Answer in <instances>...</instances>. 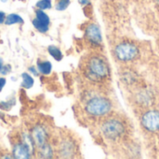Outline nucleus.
<instances>
[{"label":"nucleus","instance_id":"obj_1","mask_svg":"<svg viewBox=\"0 0 159 159\" xmlns=\"http://www.w3.org/2000/svg\"><path fill=\"white\" fill-rule=\"evenodd\" d=\"M87 76L90 80L100 81L105 79L109 74V67L107 62L102 56H92L89 59L86 66Z\"/></svg>","mask_w":159,"mask_h":159},{"label":"nucleus","instance_id":"obj_2","mask_svg":"<svg viewBox=\"0 0 159 159\" xmlns=\"http://www.w3.org/2000/svg\"><path fill=\"white\" fill-rule=\"evenodd\" d=\"M111 102L103 97H95L89 99L86 104V112L95 117L103 116L111 110Z\"/></svg>","mask_w":159,"mask_h":159},{"label":"nucleus","instance_id":"obj_3","mask_svg":"<svg viewBox=\"0 0 159 159\" xmlns=\"http://www.w3.org/2000/svg\"><path fill=\"white\" fill-rule=\"evenodd\" d=\"M102 131L108 140H117L125 133V126L118 119H109L102 124Z\"/></svg>","mask_w":159,"mask_h":159},{"label":"nucleus","instance_id":"obj_4","mask_svg":"<svg viewBox=\"0 0 159 159\" xmlns=\"http://www.w3.org/2000/svg\"><path fill=\"white\" fill-rule=\"evenodd\" d=\"M138 52L139 51H138L137 46L129 42L120 43L116 47V50H115L116 58L123 62H128V61H131L135 59L136 56L138 55Z\"/></svg>","mask_w":159,"mask_h":159},{"label":"nucleus","instance_id":"obj_5","mask_svg":"<svg viewBox=\"0 0 159 159\" xmlns=\"http://www.w3.org/2000/svg\"><path fill=\"white\" fill-rule=\"evenodd\" d=\"M142 125L146 130L150 132H155L159 130L158 111H149L145 112L142 117Z\"/></svg>","mask_w":159,"mask_h":159},{"label":"nucleus","instance_id":"obj_6","mask_svg":"<svg viewBox=\"0 0 159 159\" xmlns=\"http://www.w3.org/2000/svg\"><path fill=\"white\" fill-rule=\"evenodd\" d=\"M32 141L35 144L36 148L48 143V134L47 130L43 126H36L32 131Z\"/></svg>","mask_w":159,"mask_h":159},{"label":"nucleus","instance_id":"obj_7","mask_svg":"<svg viewBox=\"0 0 159 159\" xmlns=\"http://www.w3.org/2000/svg\"><path fill=\"white\" fill-rule=\"evenodd\" d=\"M36 14V18L33 21V24L34 26L40 32L45 33L48 31V24H49V18L48 16L43 12L41 9L40 10H36L35 12Z\"/></svg>","mask_w":159,"mask_h":159},{"label":"nucleus","instance_id":"obj_8","mask_svg":"<svg viewBox=\"0 0 159 159\" xmlns=\"http://www.w3.org/2000/svg\"><path fill=\"white\" fill-rule=\"evenodd\" d=\"M86 37L92 44L100 45L102 43V33L98 25L91 23L86 29Z\"/></svg>","mask_w":159,"mask_h":159},{"label":"nucleus","instance_id":"obj_9","mask_svg":"<svg viewBox=\"0 0 159 159\" xmlns=\"http://www.w3.org/2000/svg\"><path fill=\"white\" fill-rule=\"evenodd\" d=\"M13 155L14 157L19 159H27L31 156V148L29 147V144L25 142H19L14 145L13 147Z\"/></svg>","mask_w":159,"mask_h":159},{"label":"nucleus","instance_id":"obj_10","mask_svg":"<svg viewBox=\"0 0 159 159\" xmlns=\"http://www.w3.org/2000/svg\"><path fill=\"white\" fill-rule=\"evenodd\" d=\"M59 148L62 157H73L75 154V145L70 139H63Z\"/></svg>","mask_w":159,"mask_h":159},{"label":"nucleus","instance_id":"obj_11","mask_svg":"<svg viewBox=\"0 0 159 159\" xmlns=\"http://www.w3.org/2000/svg\"><path fill=\"white\" fill-rule=\"evenodd\" d=\"M38 152H39L40 157H43V158H50L52 157V155H53L52 148L48 143H46L45 145L38 148Z\"/></svg>","mask_w":159,"mask_h":159},{"label":"nucleus","instance_id":"obj_12","mask_svg":"<svg viewBox=\"0 0 159 159\" xmlns=\"http://www.w3.org/2000/svg\"><path fill=\"white\" fill-rule=\"evenodd\" d=\"M37 67L39 71L42 74H49L51 71V64L48 61H44V62H38Z\"/></svg>","mask_w":159,"mask_h":159},{"label":"nucleus","instance_id":"obj_13","mask_svg":"<svg viewBox=\"0 0 159 159\" xmlns=\"http://www.w3.org/2000/svg\"><path fill=\"white\" fill-rule=\"evenodd\" d=\"M21 77H22V80H23L22 81V83H21V86L24 87V88H26V89L31 88L33 86V84H34L33 78L29 74H27V73H23L21 75Z\"/></svg>","mask_w":159,"mask_h":159},{"label":"nucleus","instance_id":"obj_14","mask_svg":"<svg viewBox=\"0 0 159 159\" xmlns=\"http://www.w3.org/2000/svg\"><path fill=\"white\" fill-rule=\"evenodd\" d=\"M23 22L22 18H20L17 14H10L6 19V24H13V23H21Z\"/></svg>","mask_w":159,"mask_h":159},{"label":"nucleus","instance_id":"obj_15","mask_svg":"<svg viewBox=\"0 0 159 159\" xmlns=\"http://www.w3.org/2000/svg\"><path fill=\"white\" fill-rule=\"evenodd\" d=\"M48 52L50 53V55H52V57H54V59H56L57 61L61 60L62 58V54L60 51L59 48H57L56 46H49L48 47Z\"/></svg>","mask_w":159,"mask_h":159},{"label":"nucleus","instance_id":"obj_16","mask_svg":"<svg viewBox=\"0 0 159 159\" xmlns=\"http://www.w3.org/2000/svg\"><path fill=\"white\" fill-rule=\"evenodd\" d=\"M36 7L38 8H40L41 10L50 8L51 7V1L50 0H40L36 3Z\"/></svg>","mask_w":159,"mask_h":159},{"label":"nucleus","instance_id":"obj_17","mask_svg":"<svg viewBox=\"0 0 159 159\" xmlns=\"http://www.w3.org/2000/svg\"><path fill=\"white\" fill-rule=\"evenodd\" d=\"M70 4V0H58L56 3V9L57 10H64Z\"/></svg>","mask_w":159,"mask_h":159},{"label":"nucleus","instance_id":"obj_18","mask_svg":"<svg viewBox=\"0 0 159 159\" xmlns=\"http://www.w3.org/2000/svg\"><path fill=\"white\" fill-rule=\"evenodd\" d=\"M10 71V67L9 66H5V67H1V69H0V72L2 73V74H7V73H8Z\"/></svg>","mask_w":159,"mask_h":159},{"label":"nucleus","instance_id":"obj_19","mask_svg":"<svg viewBox=\"0 0 159 159\" xmlns=\"http://www.w3.org/2000/svg\"><path fill=\"white\" fill-rule=\"evenodd\" d=\"M5 84H6V80L4 78H0V92L2 91Z\"/></svg>","mask_w":159,"mask_h":159},{"label":"nucleus","instance_id":"obj_20","mask_svg":"<svg viewBox=\"0 0 159 159\" xmlns=\"http://www.w3.org/2000/svg\"><path fill=\"white\" fill-rule=\"evenodd\" d=\"M6 20V15L3 11H0V23L4 22V21Z\"/></svg>","mask_w":159,"mask_h":159},{"label":"nucleus","instance_id":"obj_21","mask_svg":"<svg viewBox=\"0 0 159 159\" xmlns=\"http://www.w3.org/2000/svg\"><path fill=\"white\" fill-rule=\"evenodd\" d=\"M89 0H79V3L81 4V5H86V4H89Z\"/></svg>","mask_w":159,"mask_h":159},{"label":"nucleus","instance_id":"obj_22","mask_svg":"<svg viewBox=\"0 0 159 159\" xmlns=\"http://www.w3.org/2000/svg\"><path fill=\"white\" fill-rule=\"evenodd\" d=\"M29 70H30V71H32L34 75H37V73H36V71H35V69H34V67H30V68H29Z\"/></svg>","mask_w":159,"mask_h":159},{"label":"nucleus","instance_id":"obj_23","mask_svg":"<svg viewBox=\"0 0 159 159\" xmlns=\"http://www.w3.org/2000/svg\"><path fill=\"white\" fill-rule=\"evenodd\" d=\"M2 67H3V61H2V59L0 58V69H1Z\"/></svg>","mask_w":159,"mask_h":159}]
</instances>
